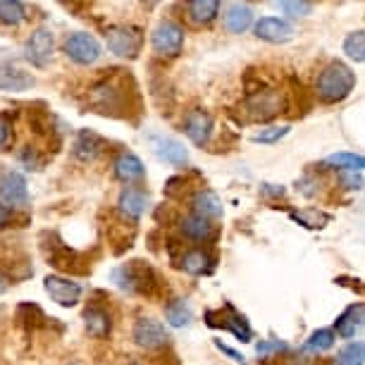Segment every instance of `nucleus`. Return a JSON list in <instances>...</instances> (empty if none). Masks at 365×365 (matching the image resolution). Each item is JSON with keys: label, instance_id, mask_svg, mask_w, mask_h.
<instances>
[{"label": "nucleus", "instance_id": "f704fd0d", "mask_svg": "<svg viewBox=\"0 0 365 365\" xmlns=\"http://www.w3.org/2000/svg\"><path fill=\"white\" fill-rule=\"evenodd\" d=\"M274 8L289 17H306L311 15L313 3H308V0H279V3H274Z\"/></svg>", "mask_w": 365, "mask_h": 365}, {"label": "nucleus", "instance_id": "7ed1b4c3", "mask_svg": "<svg viewBox=\"0 0 365 365\" xmlns=\"http://www.w3.org/2000/svg\"><path fill=\"white\" fill-rule=\"evenodd\" d=\"M122 77H110L103 79L101 84H96L91 91H88V98H91V106L96 108V113L103 115H122L120 110L125 108L127 103V91L122 86Z\"/></svg>", "mask_w": 365, "mask_h": 365}, {"label": "nucleus", "instance_id": "c9c22d12", "mask_svg": "<svg viewBox=\"0 0 365 365\" xmlns=\"http://www.w3.org/2000/svg\"><path fill=\"white\" fill-rule=\"evenodd\" d=\"M334 346V332L332 329H318V332L311 334V339L306 341V349L313 351V354H320V351H327Z\"/></svg>", "mask_w": 365, "mask_h": 365}, {"label": "nucleus", "instance_id": "c85d7f7f", "mask_svg": "<svg viewBox=\"0 0 365 365\" xmlns=\"http://www.w3.org/2000/svg\"><path fill=\"white\" fill-rule=\"evenodd\" d=\"M17 322L22 325L26 332H31V329H38L46 325V313L41 311V308L36 306V303H22V306L17 308Z\"/></svg>", "mask_w": 365, "mask_h": 365}, {"label": "nucleus", "instance_id": "20e7f679", "mask_svg": "<svg viewBox=\"0 0 365 365\" xmlns=\"http://www.w3.org/2000/svg\"><path fill=\"white\" fill-rule=\"evenodd\" d=\"M106 46L117 58H139L143 46V34L139 26L132 24H115L106 29Z\"/></svg>", "mask_w": 365, "mask_h": 365}, {"label": "nucleus", "instance_id": "0eeeda50", "mask_svg": "<svg viewBox=\"0 0 365 365\" xmlns=\"http://www.w3.org/2000/svg\"><path fill=\"white\" fill-rule=\"evenodd\" d=\"M0 201L8 208H26L29 205V187L22 172H5L0 177Z\"/></svg>", "mask_w": 365, "mask_h": 365}, {"label": "nucleus", "instance_id": "2eb2a0df", "mask_svg": "<svg viewBox=\"0 0 365 365\" xmlns=\"http://www.w3.org/2000/svg\"><path fill=\"white\" fill-rule=\"evenodd\" d=\"M184 132L196 146H205L210 141L212 134V117L205 113V110H191V113L184 117Z\"/></svg>", "mask_w": 365, "mask_h": 365}, {"label": "nucleus", "instance_id": "f3484780", "mask_svg": "<svg viewBox=\"0 0 365 365\" xmlns=\"http://www.w3.org/2000/svg\"><path fill=\"white\" fill-rule=\"evenodd\" d=\"M34 84H36V79H34L29 72L19 70L15 65L0 63V91L19 93V91H29Z\"/></svg>", "mask_w": 365, "mask_h": 365}, {"label": "nucleus", "instance_id": "aec40b11", "mask_svg": "<svg viewBox=\"0 0 365 365\" xmlns=\"http://www.w3.org/2000/svg\"><path fill=\"white\" fill-rule=\"evenodd\" d=\"M103 150H106V139H101L98 134L88 132V129L79 132L77 141H74V158L81 163H93Z\"/></svg>", "mask_w": 365, "mask_h": 365}, {"label": "nucleus", "instance_id": "4be33fe9", "mask_svg": "<svg viewBox=\"0 0 365 365\" xmlns=\"http://www.w3.org/2000/svg\"><path fill=\"white\" fill-rule=\"evenodd\" d=\"M84 325L91 336L106 339L110 334V327H113V320H110V313L103 306H88L84 311Z\"/></svg>", "mask_w": 365, "mask_h": 365}, {"label": "nucleus", "instance_id": "6e6552de", "mask_svg": "<svg viewBox=\"0 0 365 365\" xmlns=\"http://www.w3.org/2000/svg\"><path fill=\"white\" fill-rule=\"evenodd\" d=\"M246 108V115L251 117V120H270V117L279 115L282 108H284V101H282V93H277L274 88H265V91H258L253 93L249 101L244 103Z\"/></svg>", "mask_w": 365, "mask_h": 365}, {"label": "nucleus", "instance_id": "a878e982", "mask_svg": "<svg viewBox=\"0 0 365 365\" xmlns=\"http://www.w3.org/2000/svg\"><path fill=\"white\" fill-rule=\"evenodd\" d=\"M212 256L208 251H203V249H191V251H187L182 256V267L187 270L189 274H208L210 270H212Z\"/></svg>", "mask_w": 365, "mask_h": 365}, {"label": "nucleus", "instance_id": "72a5a7b5", "mask_svg": "<svg viewBox=\"0 0 365 365\" xmlns=\"http://www.w3.org/2000/svg\"><path fill=\"white\" fill-rule=\"evenodd\" d=\"M336 365H365V341L346 344L336 356Z\"/></svg>", "mask_w": 365, "mask_h": 365}, {"label": "nucleus", "instance_id": "4468645a", "mask_svg": "<svg viewBox=\"0 0 365 365\" xmlns=\"http://www.w3.org/2000/svg\"><path fill=\"white\" fill-rule=\"evenodd\" d=\"M294 26L287 19L279 17H263L256 22V36L267 41V43H287L294 38Z\"/></svg>", "mask_w": 365, "mask_h": 365}, {"label": "nucleus", "instance_id": "423d86ee", "mask_svg": "<svg viewBox=\"0 0 365 365\" xmlns=\"http://www.w3.org/2000/svg\"><path fill=\"white\" fill-rule=\"evenodd\" d=\"M65 53L67 58H72L77 65H93L101 58V43L91 34L86 31H74L65 38Z\"/></svg>", "mask_w": 365, "mask_h": 365}, {"label": "nucleus", "instance_id": "7c9ffc66", "mask_svg": "<svg viewBox=\"0 0 365 365\" xmlns=\"http://www.w3.org/2000/svg\"><path fill=\"white\" fill-rule=\"evenodd\" d=\"M24 17L26 12L19 0H0V24L17 26L24 22Z\"/></svg>", "mask_w": 365, "mask_h": 365}, {"label": "nucleus", "instance_id": "bb28decb", "mask_svg": "<svg viewBox=\"0 0 365 365\" xmlns=\"http://www.w3.org/2000/svg\"><path fill=\"white\" fill-rule=\"evenodd\" d=\"M165 320L170 322L172 327H187L194 320V313H191V306L184 299H172L168 306H165Z\"/></svg>", "mask_w": 365, "mask_h": 365}, {"label": "nucleus", "instance_id": "ea45409f", "mask_svg": "<svg viewBox=\"0 0 365 365\" xmlns=\"http://www.w3.org/2000/svg\"><path fill=\"white\" fill-rule=\"evenodd\" d=\"M10 132H12V125H10V117L0 113V148L10 141Z\"/></svg>", "mask_w": 365, "mask_h": 365}, {"label": "nucleus", "instance_id": "ddd939ff", "mask_svg": "<svg viewBox=\"0 0 365 365\" xmlns=\"http://www.w3.org/2000/svg\"><path fill=\"white\" fill-rule=\"evenodd\" d=\"M210 327H222V329H230V332L237 334L239 341H251V329L246 325V320L234 311L232 306H225V311H208L205 315Z\"/></svg>", "mask_w": 365, "mask_h": 365}, {"label": "nucleus", "instance_id": "473e14b6", "mask_svg": "<svg viewBox=\"0 0 365 365\" xmlns=\"http://www.w3.org/2000/svg\"><path fill=\"white\" fill-rule=\"evenodd\" d=\"M344 53L356 63H365V29H358L344 38Z\"/></svg>", "mask_w": 365, "mask_h": 365}, {"label": "nucleus", "instance_id": "cd10ccee", "mask_svg": "<svg viewBox=\"0 0 365 365\" xmlns=\"http://www.w3.org/2000/svg\"><path fill=\"white\" fill-rule=\"evenodd\" d=\"M187 12L191 17V22L196 24H208L217 17L220 12V3L217 0H191L187 3Z\"/></svg>", "mask_w": 365, "mask_h": 365}, {"label": "nucleus", "instance_id": "79ce46f5", "mask_svg": "<svg viewBox=\"0 0 365 365\" xmlns=\"http://www.w3.org/2000/svg\"><path fill=\"white\" fill-rule=\"evenodd\" d=\"M8 289H10V277L3 270H0V294H5Z\"/></svg>", "mask_w": 365, "mask_h": 365}, {"label": "nucleus", "instance_id": "e433bc0d", "mask_svg": "<svg viewBox=\"0 0 365 365\" xmlns=\"http://www.w3.org/2000/svg\"><path fill=\"white\" fill-rule=\"evenodd\" d=\"M289 129L292 127H265V129H260L258 134H253L251 141L253 143H277L279 139H284L289 134Z\"/></svg>", "mask_w": 365, "mask_h": 365}, {"label": "nucleus", "instance_id": "37998d69", "mask_svg": "<svg viewBox=\"0 0 365 365\" xmlns=\"http://www.w3.org/2000/svg\"><path fill=\"white\" fill-rule=\"evenodd\" d=\"M8 220H10V210L5 208V205H0V227L8 222Z\"/></svg>", "mask_w": 365, "mask_h": 365}, {"label": "nucleus", "instance_id": "412c9836", "mask_svg": "<svg viewBox=\"0 0 365 365\" xmlns=\"http://www.w3.org/2000/svg\"><path fill=\"white\" fill-rule=\"evenodd\" d=\"M113 168H115V177L127 184L139 182V179H143V175H146V168H143L141 158L134 153H120Z\"/></svg>", "mask_w": 365, "mask_h": 365}, {"label": "nucleus", "instance_id": "393cba45", "mask_svg": "<svg viewBox=\"0 0 365 365\" xmlns=\"http://www.w3.org/2000/svg\"><path fill=\"white\" fill-rule=\"evenodd\" d=\"M179 227H182V234L194 241H205L212 237V222L208 217H201L196 215V212H191V215H187L179 222Z\"/></svg>", "mask_w": 365, "mask_h": 365}, {"label": "nucleus", "instance_id": "c03bdc74", "mask_svg": "<svg viewBox=\"0 0 365 365\" xmlns=\"http://www.w3.org/2000/svg\"><path fill=\"white\" fill-rule=\"evenodd\" d=\"M72 365H77V363H72Z\"/></svg>", "mask_w": 365, "mask_h": 365}, {"label": "nucleus", "instance_id": "1a4fd4ad", "mask_svg": "<svg viewBox=\"0 0 365 365\" xmlns=\"http://www.w3.org/2000/svg\"><path fill=\"white\" fill-rule=\"evenodd\" d=\"M55 53V36L51 29L41 26V29L31 31V36L26 38V60L34 67H46L53 60Z\"/></svg>", "mask_w": 365, "mask_h": 365}, {"label": "nucleus", "instance_id": "39448f33", "mask_svg": "<svg viewBox=\"0 0 365 365\" xmlns=\"http://www.w3.org/2000/svg\"><path fill=\"white\" fill-rule=\"evenodd\" d=\"M153 51L160 55V58H175V55L182 53L184 48V29L177 22H160L153 31Z\"/></svg>", "mask_w": 365, "mask_h": 365}, {"label": "nucleus", "instance_id": "a211bd4d", "mask_svg": "<svg viewBox=\"0 0 365 365\" xmlns=\"http://www.w3.org/2000/svg\"><path fill=\"white\" fill-rule=\"evenodd\" d=\"M48 260H51L53 267H58V270H63V272H86L88 270V267L79 265V263H84L79 253L67 249L63 241H55L53 249L48 251Z\"/></svg>", "mask_w": 365, "mask_h": 365}, {"label": "nucleus", "instance_id": "9d476101", "mask_svg": "<svg viewBox=\"0 0 365 365\" xmlns=\"http://www.w3.org/2000/svg\"><path fill=\"white\" fill-rule=\"evenodd\" d=\"M132 336L141 349H160L170 341L168 329H165L163 322L155 320V318H139L136 320L134 329H132Z\"/></svg>", "mask_w": 365, "mask_h": 365}, {"label": "nucleus", "instance_id": "58836bf2", "mask_svg": "<svg viewBox=\"0 0 365 365\" xmlns=\"http://www.w3.org/2000/svg\"><path fill=\"white\" fill-rule=\"evenodd\" d=\"M19 158H22V163H24L29 170H41V168H43V163H46V160H43V155L38 153V148H34V146H26Z\"/></svg>", "mask_w": 365, "mask_h": 365}, {"label": "nucleus", "instance_id": "9b49d317", "mask_svg": "<svg viewBox=\"0 0 365 365\" xmlns=\"http://www.w3.org/2000/svg\"><path fill=\"white\" fill-rule=\"evenodd\" d=\"M148 143L153 148V153L160 160L175 165V168H184L189 163V153L184 148L182 141H177L175 136H165V134H148Z\"/></svg>", "mask_w": 365, "mask_h": 365}, {"label": "nucleus", "instance_id": "b1692460", "mask_svg": "<svg viewBox=\"0 0 365 365\" xmlns=\"http://www.w3.org/2000/svg\"><path fill=\"white\" fill-rule=\"evenodd\" d=\"M191 208H194L196 215L201 217H208V220H215V217H222V201L217 198V194H212V191H198L194 196V201H191Z\"/></svg>", "mask_w": 365, "mask_h": 365}, {"label": "nucleus", "instance_id": "5701e85b", "mask_svg": "<svg viewBox=\"0 0 365 365\" xmlns=\"http://www.w3.org/2000/svg\"><path fill=\"white\" fill-rule=\"evenodd\" d=\"M253 24V10L244 3H234L225 12V26L232 34H244Z\"/></svg>", "mask_w": 365, "mask_h": 365}, {"label": "nucleus", "instance_id": "4c0bfd02", "mask_svg": "<svg viewBox=\"0 0 365 365\" xmlns=\"http://www.w3.org/2000/svg\"><path fill=\"white\" fill-rule=\"evenodd\" d=\"M279 351H287V344L279 339H265L256 346V354L260 358H272L274 354H279Z\"/></svg>", "mask_w": 365, "mask_h": 365}, {"label": "nucleus", "instance_id": "f03ea898", "mask_svg": "<svg viewBox=\"0 0 365 365\" xmlns=\"http://www.w3.org/2000/svg\"><path fill=\"white\" fill-rule=\"evenodd\" d=\"M115 282L120 289L132 294H143V296H153L158 289V274L153 272V267L146 265L143 260H129L122 267L115 270Z\"/></svg>", "mask_w": 365, "mask_h": 365}, {"label": "nucleus", "instance_id": "c756f323", "mask_svg": "<svg viewBox=\"0 0 365 365\" xmlns=\"http://www.w3.org/2000/svg\"><path fill=\"white\" fill-rule=\"evenodd\" d=\"M325 168H336V170H346V172H361L365 170V155H356V153H332L322 160Z\"/></svg>", "mask_w": 365, "mask_h": 365}, {"label": "nucleus", "instance_id": "2f4dec72", "mask_svg": "<svg viewBox=\"0 0 365 365\" xmlns=\"http://www.w3.org/2000/svg\"><path fill=\"white\" fill-rule=\"evenodd\" d=\"M289 217L294 220V222H299L303 227H308V230H320V227H325L329 220L327 212H320V210H313V208H308V210H299V212H289Z\"/></svg>", "mask_w": 365, "mask_h": 365}, {"label": "nucleus", "instance_id": "f8f14e48", "mask_svg": "<svg viewBox=\"0 0 365 365\" xmlns=\"http://www.w3.org/2000/svg\"><path fill=\"white\" fill-rule=\"evenodd\" d=\"M43 287H46V294L51 296V301H55L58 306H63V308L77 306L79 299H81V284H77V282H72L67 277L48 274Z\"/></svg>", "mask_w": 365, "mask_h": 365}, {"label": "nucleus", "instance_id": "6ab92c4d", "mask_svg": "<svg viewBox=\"0 0 365 365\" xmlns=\"http://www.w3.org/2000/svg\"><path fill=\"white\" fill-rule=\"evenodd\" d=\"M365 327V303H354V306H349L346 311L339 315V320H336V334L341 336V339H351V336H356L361 329Z\"/></svg>", "mask_w": 365, "mask_h": 365}, {"label": "nucleus", "instance_id": "dca6fc26", "mask_svg": "<svg viewBox=\"0 0 365 365\" xmlns=\"http://www.w3.org/2000/svg\"><path fill=\"white\" fill-rule=\"evenodd\" d=\"M117 208L120 212L129 220H139L143 212L148 208V194L143 189H136V187H127L125 191L117 198Z\"/></svg>", "mask_w": 365, "mask_h": 365}, {"label": "nucleus", "instance_id": "a19ab883", "mask_svg": "<svg viewBox=\"0 0 365 365\" xmlns=\"http://www.w3.org/2000/svg\"><path fill=\"white\" fill-rule=\"evenodd\" d=\"M215 346H217L220 351H222V354H227V356H230L234 363H241V365H246V358H244V356H241V354H237V351H234V349H230V346H225V344L220 341V339H215Z\"/></svg>", "mask_w": 365, "mask_h": 365}, {"label": "nucleus", "instance_id": "f257e3e1", "mask_svg": "<svg viewBox=\"0 0 365 365\" xmlns=\"http://www.w3.org/2000/svg\"><path fill=\"white\" fill-rule=\"evenodd\" d=\"M356 86V74L351 72L349 65L344 63H329L325 70L320 72L318 81H315V91H318L320 101L325 103H339L354 91Z\"/></svg>", "mask_w": 365, "mask_h": 365}]
</instances>
